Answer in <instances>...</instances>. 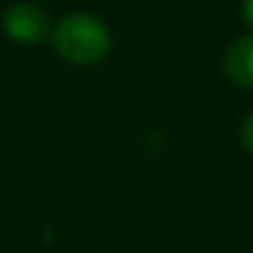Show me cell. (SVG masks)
I'll return each instance as SVG.
<instances>
[{
    "instance_id": "1",
    "label": "cell",
    "mask_w": 253,
    "mask_h": 253,
    "mask_svg": "<svg viewBox=\"0 0 253 253\" xmlns=\"http://www.w3.org/2000/svg\"><path fill=\"white\" fill-rule=\"evenodd\" d=\"M55 52L80 67H89L102 62L112 50V33L109 28L89 13H70L65 15L50 33Z\"/></svg>"
},
{
    "instance_id": "2",
    "label": "cell",
    "mask_w": 253,
    "mask_h": 253,
    "mask_svg": "<svg viewBox=\"0 0 253 253\" xmlns=\"http://www.w3.org/2000/svg\"><path fill=\"white\" fill-rule=\"evenodd\" d=\"M3 30L18 45H38L52 33V25H50L47 13L40 5L20 0V3H13L5 8Z\"/></svg>"
},
{
    "instance_id": "3",
    "label": "cell",
    "mask_w": 253,
    "mask_h": 253,
    "mask_svg": "<svg viewBox=\"0 0 253 253\" xmlns=\"http://www.w3.org/2000/svg\"><path fill=\"white\" fill-rule=\"evenodd\" d=\"M226 77L238 87H253V33L238 38L223 57Z\"/></svg>"
},
{
    "instance_id": "4",
    "label": "cell",
    "mask_w": 253,
    "mask_h": 253,
    "mask_svg": "<svg viewBox=\"0 0 253 253\" xmlns=\"http://www.w3.org/2000/svg\"><path fill=\"white\" fill-rule=\"evenodd\" d=\"M241 144L253 157V112H248L246 119H243V124H241Z\"/></svg>"
},
{
    "instance_id": "5",
    "label": "cell",
    "mask_w": 253,
    "mask_h": 253,
    "mask_svg": "<svg viewBox=\"0 0 253 253\" xmlns=\"http://www.w3.org/2000/svg\"><path fill=\"white\" fill-rule=\"evenodd\" d=\"M241 15H243V23L253 30V0H243L241 3Z\"/></svg>"
}]
</instances>
